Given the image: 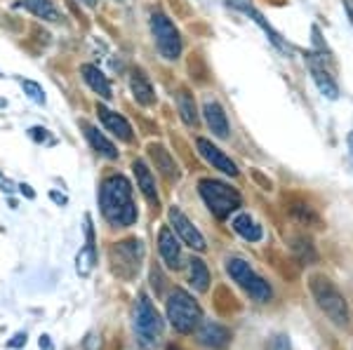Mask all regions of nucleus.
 <instances>
[{
	"instance_id": "18",
	"label": "nucleus",
	"mask_w": 353,
	"mask_h": 350,
	"mask_svg": "<svg viewBox=\"0 0 353 350\" xmlns=\"http://www.w3.org/2000/svg\"><path fill=\"white\" fill-rule=\"evenodd\" d=\"M130 89H132V97L139 106H153L156 104V89L141 69H134L130 76Z\"/></svg>"
},
{
	"instance_id": "7",
	"label": "nucleus",
	"mask_w": 353,
	"mask_h": 350,
	"mask_svg": "<svg viewBox=\"0 0 353 350\" xmlns=\"http://www.w3.org/2000/svg\"><path fill=\"white\" fill-rule=\"evenodd\" d=\"M226 273H229L231 278L236 280L245 292H248L252 301H257V303H269L271 301L273 289L269 287V282H266L264 278H259V275L254 273V268L250 266L245 259H238V256L229 259V261H226Z\"/></svg>"
},
{
	"instance_id": "13",
	"label": "nucleus",
	"mask_w": 353,
	"mask_h": 350,
	"mask_svg": "<svg viewBox=\"0 0 353 350\" xmlns=\"http://www.w3.org/2000/svg\"><path fill=\"white\" fill-rule=\"evenodd\" d=\"M97 113H99V120L104 122V127L109 129L113 137H118L121 141H125V144H130V141L134 139L132 125H130V122L125 120L121 113L106 109V106H101V104H97Z\"/></svg>"
},
{
	"instance_id": "25",
	"label": "nucleus",
	"mask_w": 353,
	"mask_h": 350,
	"mask_svg": "<svg viewBox=\"0 0 353 350\" xmlns=\"http://www.w3.org/2000/svg\"><path fill=\"white\" fill-rule=\"evenodd\" d=\"M191 266H189V278H191V285L196 292H208L210 287V270L205 266L203 259H191Z\"/></svg>"
},
{
	"instance_id": "31",
	"label": "nucleus",
	"mask_w": 353,
	"mask_h": 350,
	"mask_svg": "<svg viewBox=\"0 0 353 350\" xmlns=\"http://www.w3.org/2000/svg\"><path fill=\"white\" fill-rule=\"evenodd\" d=\"M28 134H31L33 141H48V144H54V141L50 139V134H48V129H45V127H31V129H28Z\"/></svg>"
},
{
	"instance_id": "39",
	"label": "nucleus",
	"mask_w": 353,
	"mask_h": 350,
	"mask_svg": "<svg viewBox=\"0 0 353 350\" xmlns=\"http://www.w3.org/2000/svg\"><path fill=\"white\" fill-rule=\"evenodd\" d=\"M83 3H85V5H90V8H94V5H97V0H83Z\"/></svg>"
},
{
	"instance_id": "41",
	"label": "nucleus",
	"mask_w": 353,
	"mask_h": 350,
	"mask_svg": "<svg viewBox=\"0 0 353 350\" xmlns=\"http://www.w3.org/2000/svg\"><path fill=\"white\" fill-rule=\"evenodd\" d=\"M0 78H3V76H0Z\"/></svg>"
},
{
	"instance_id": "30",
	"label": "nucleus",
	"mask_w": 353,
	"mask_h": 350,
	"mask_svg": "<svg viewBox=\"0 0 353 350\" xmlns=\"http://www.w3.org/2000/svg\"><path fill=\"white\" fill-rule=\"evenodd\" d=\"M269 350H292V343H290V338L285 334H276L271 338Z\"/></svg>"
},
{
	"instance_id": "36",
	"label": "nucleus",
	"mask_w": 353,
	"mask_h": 350,
	"mask_svg": "<svg viewBox=\"0 0 353 350\" xmlns=\"http://www.w3.org/2000/svg\"><path fill=\"white\" fill-rule=\"evenodd\" d=\"M19 190H21V193H24V195L28 197V200H33V197H36V193H33V190H31V186H28V184H21V186H19Z\"/></svg>"
},
{
	"instance_id": "22",
	"label": "nucleus",
	"mask_w": 353,
	"mask_h": 350,
	"mask_svg": "<svg viewBox=\"0 0 353 350\" xmlns=\"http://www.w3.org/2000/svg\"><path fill=\"white\" fill-rule=\"evenodd\" d=\"M19 5L24 10H28L33 17H38V19H43V21H50V24L61 21V14H59V10L54 8L52 0H21Z\"/></svg>"
},
{
	"instance_id": "24",
	"label": "nucleus",
	"mask_w": 353,
	"mask_h": 350,
	"mask_svg": "<svg viewBox=\"0 0 353 350\" xmlns=\"http://www.w3.org/2000/svg\"><path fill=\"white\" fill-rule=\"evenodd\" d=\"M176 109H179V116L184 120V125L189 127H198V111H196V99L189 89H179L176 92Z\"/></svg>"
},
{
	"instance_id": "4",
	"label": "nucleus",
	"mask_w": 353,
	"mask_h": 350,
	"mask_svg": "<svg viewBox=\"0 0 353 350\" xmlns=\"http://www.w3.org/2000/svg\"><path fill=\"white\" fill-rule=\"evenodd\" d=\"M198 190H201V197L208 205V210L217 219H229L243 202L236 188H231L224 182H217V179H203L198 184Z\"/></svg>"
},
{
	"instance_id": "19",
	"label": "nucleus",
	"mask_w": 353,
	"mask_h": 350,
	"mask_svg": "<svg viewBox=\"0 0 353 350\" xmlns=\"http://www.w3.org/2000/svg\"><path fill=\"white\" fill-rule=\"evenodd\" d=\"M81 76H83V80L85 85H88L90 89L97 94V97H101L104 101H109L113 94H111V83H109V78L104 76L99 69H97L94 64H83L81 66Z\"/></svg>"
},
{
	"instance_id": "27",
	"label": "nucleus",
	"mask_w": 353,
	"mask_h": 350,
	"mask_svg": "<svg viewBox=\"0 0 353 350\" xmlns=\"http://www.w3.org/2000/svg\"><path fill=\"white\" fill-rule=\"evenodd\" d=\"M21 89H24V94L28 99L33 101V104H45V92H43V87L38 83H33V80H21Z\"/></svg>"
},
{
	"instance_id": "33",
	"label": "nucleus",
	"mask_w": 353,
	"mask_h": 350,
	"mask_svg": "<svg viewBox=\"0 0 353 350\" xmlns=\"http://www.w3.org/2000/svg\"><path fill=\"white\" fill-rule=\"evenodd\" d=\"M24 343H26V334H17L12 341L8 343V346L10 348H19V346H24Z\"/></svg>"
},
{
	"instance_id": "26",
	"label": "nucleus",
	"mask_w": 353,
	"mask_h": 350,
	"mask_svg": "<svg viewBox=\"0 0 353 350\" xmlns=\"http://www.w3.org/2000/svg\"><path fill=\"white\" fill-rule=\"evenodd\" d=\"M94 263H97V250L94 245H85L76 256V270L81 278H90V273L94 270Z\"/></svg>"
},
{
	"instance_id": "3",
	"label": "nucleus",
	"mask_w": 353,
	"mask_h": 350,
	"mask_svg": "<svg viewBox=\"0 0 353 350\" xmlns=\"http://www.w3.org/2000/svg\"><path fill=\"white\" fill-rule=\"evenodd\" d=\"M168 320L179 334H193L203 322V310L189 292L174 289L168 298Z\"/></svg>"
},
{
	"instance_id": "11",
	"label": "nucleus",
	"mask_w": 353,
	"mask_h": 350,
	"mask_svg": "<svg viewBox=\"0 0 353 350\" xmlns=\"http://www.w3.org/2000/svg\"><path fill=\"white\" fill-rule=\"evenodd\" d=\"M226 3L233 5V8H236V10H241V12H245L248 17H252V21H254V24H257V26L261 28V31L266 33V38H269V41H271L273 45H276L278 50H281V52H290L288 43L281 38V33H278L276 28H273V26L269 24V21L264 19V14H261L259 10L254 8L252 3H250V0H226Z\"/></svg>"
},
{
	"instance_id": "6",
	"label": "nucleus",
	"mask_w": 353,
	"mask_h": 350,
	"mask_svg": "<svg viewBox=\"0 0 353 350\" xmlns=\"http://www.w3.org/2000/svg\"><path fill=\"white\" fill-rule=\"evenodd\" d=\"M163 318L161 313L156 310V306L151 303V298L146 294L137 296L134 303V331L137 338L141 341V346L153 348L158 341L163 338Z\"/></svg>"
},
{
	"instance_id": "17",
	"label": "nucleus",
	"mask_w": 353,
	"mask_h": 350,
	"mask_svg": "<svg viewBox=\"0 0 353 350\" xmlns=\"http://www.w3.org/2000/svg\"><path fill=\"white\" fill-rule=\"evenodd\" d=\"M81 127H83L85 139H88V144L92 146L94 153H99L101 157H106V160H118V149L99 132V129L94 125H90L88 120H81Z\"/></svg>"
},
{
	"instance_id": "14",
	"label": "nucleus",
	"mask_w": 353,
	"mask_h": 350,
	"mask_svg": "<svg viewBox=\"0 0 353 350\" xmlns=\"http://www.w3.org/2000/svg\"><path fill=\"white\" fill-rule=\"evenodd\" d=\"M203 118H205V122H208V127L212 129L214 137H219V139L229 137V132H231L229 118H226L224 109L219 106V101L205 99V104H203Z\"/></svg>"
},
{
	"instance_id": "2",
	"label": "nucleus",
	"mask_w": 353,
	"mask_h": 350,
	"mask_svg": "<svg viewBox=\"0 0 353 350\" xmlns=\"http://www.w3.org/2000/svg\"><path fill=\"white\" fill-rule=\"evenodd\" d=\"M309 287H311V294L316 298L318 308L327 315L330 322L337 327H349L351 322L349 303H346L344 294L334 287V282L325 278V275H311Z\"/></svg>"
},
{
	"instance_id": "5",
	"label": "nucleus",
	"mask_w": 353,
	"mask_h": 350,
	"mask_svg": "<svg viewBox=\"0 0 353 350\" xmlns=\"http://www.w3.org/2000/svg\"><path fill=\"white\" fill-rule=\"evenodd\" d=\"M111 256V266L113 273L123 280H134L141 270V263H144L146 256V247L141 240L130 238V240H121L111 247L109 252Z\"/></svg>"
},
{
	"instance_id": "21",
	"label": "nucleus",
	"mask_w": 353,
	"mask_h": 350,
	"mask_svg": "<svg viewBox=\"0 0 353 350\" xmlns=\"http://www.w3.org/2000/svg\"><path fill=\"white\" fill-rule=\"evenodd\" d=\"M149 155H151V160L156 162V169L163 174V177H168V179H179V169H176L174 157L170 155V151L165 149V146H161V144H151V146H149Z\"/></svg>"
},
{
	"instance_id": "8",
	"label": "nucleus",
	"mask_w": 353,
	"mask_h": 350,
	"mask_svg": "<svg viewBox=\"0 0 353 350\" xmlns=\"http://www.w3.org/2000/svg\"><path fill=\"white\" fill-rule=\"evenodd\" d=\"M151 33L156 41L158 52L165 61H176L181 56V33L179 28L172 24L170 17L163 12H151Z\"/></svg>"
},
{
	"instance_id": "23",
	"label": "nucleus",
	"mask_w": 353,
	"mask_h": 350,
	"mask_svg": "<svg viewBox=\"0 0 353 350\" xmlns=\"http://www.w3.org/2000/svg\"><path fill=\"white\" fill-rule=\"evenodd\" d=\"M233 230H236L241 238H245L248 242H259L264 238V230H261V226L254 221L250 214H238L236 219H233Z\"/></svg>"
},
{
	"instance_id": "40",
	"label": "nucleus",
	"mask_w": 353,
	"mask_h": 350,
	"mask_svg": "<svg viewBox=\"0 0 353 350\" xmlns=\"http://www.w3.org/2000/svg\"><path fill=\"white\" fill-rule=\"evenodd\" d=\"M0 106H5V101H3V99H0Z\"/></svg>"
},
{
	"instance_id": "32",
	"label": "nucleus",
	"mask_w": 353,
	"mask_h": 350,
	"mask_svg": "<svg viewBox=\"0 0 353 350\" xmlns=\"http://www.w3.org/2000/svg\"><path fill=\"white\" fill-rule=\"evenodd\" d=\"M0 190H5V193H12L14 190V184L8 177H3V174H0Z\"/></svg>"
},
{
	"instance_id": "16",
	"label": "nucleus",
	"mask_w": 353,
	"mask_h": 350,
	"mask_svg": "<svg viewBox=\"0 0 353 350\" xmlns=\"http://www.w3.org/2000/svg\"><path fill=\"white\" fill-rule=\"evenodd\" d=\"M132 172L137 177V186H139L141 195L149 200V205H153V207L161 205V197H158V190H156V179H153L149 165H146L144 160H134L132 162Z\"/></svg>"
},
{
	"instance_id": "38",
	"label": "nucleus",
	"mask_w": 353,
	"mask_h": 350,
	"mask_svg": "<svg viewBox=\"0 0 353 350\" xmlns=\"http://www.w3.org/2000/svg\"><path fill=\"white\" fill-rule=\"evenodd\" d=\"M349 151H351V155H353V132L349 134Z\"/></svg>"
},
{
	"instance_id": "29",
	"label": "nucleus",
	"mask_w": 353,
	"mask_h": 350,
	"mask_svg": "<svg viewBox=\"0 0 353 350\" xmlns=\"http://www.w3.org/2000/svg\"><path fill=\"white\" fill-rule=\"evenodd\" d=\"M292 212H294V217H299L304 223H318V217L311 212V207H309V205H294V207H292Z\"/></svg>"
},
{
	"instance_id": "37",
	"label": "nucleus",
	"mask_w": 353,
	"mask_h": 350,
	"mask_svg": "<svg viewBox=\"0 0 353 350\" xmlns=\"http://www.w3.org/2000/svg\"><path fill=\"white\" fill-rule=\"evenodd\" d=\"M344 8H346V12H349L351 21H353V3H351V0H344Z\"/></svg>"
},
{
	"instance_id": "12",
	"label": "nucleus",
	"mask_w": 353,
	"mask_h": 350,
	"mask_svg": "<svg viewBox=\"0 0 353 350\" xmlns=\"http://www.w3.org/2000/svg\"><path fill=\"white\" fill-rule=\"evenodd\" d=\"M158 252H161L163 261L168 268L179 270L181 268V245L179 238L174 235V230L170 226H163L158 233Z\"/></svg>"
},
{
	"instance_id": "20",
	"label": "nucleus",
	"mask_w": 353,
	"mask_h": 350,
	"mask_svg": "<svg viewBox=\"0 0 353 350\" xmlns=\"http://www.w3.org/2000/svg\"><path fill=\"white\" fill-rule=\"evenodd\" d=\"M306 61H309V69H311V76H313V80H316L318 85V89H321V94L323 97H327V99H337L339 97V87H337V83L332 80V76L323 69L321 64L316 61V56L309 54L306 56Z\"/></svg>"
},
{
	"instance_id": "35",
	"label": "nucleus",
	"mask_w": 353,
	"mask_h": 350,
	"mask_svg": "<svg viewBox=\"0 0 353 350\" xmlns=\"http://www.w3.org/2000/svg\"><path fill=\"white\" fill-rule=\"evenodd\" d=\"M50 197H52V200L57 202V205H61V207H64L66 205V195H59V193H57V190H52V193H50Z\"/></svg>"
},
{
	"instance_id": "28",
	"label": "nucleus",
	"mask_w": 353,
	"mask_h": 350,
	"mask_svg": "<svg viewBox=\"0 0 353 350\" xmlns=\"http://www.w3.org/2000/svg\"><path fill=\"white\" fill-rule=\"evenodd\" d=\"M294 250H297L301 254V261L304 263H309V261H316V252H313V247H311V242L309 240H297V245H294Z\"/></svg>"
},
{
	"instance_id": "9",
	"label": "nucleus",
	"mask_w": 353,
	"mask_h": 350,
	"mask_svg": "<svg viewBox=\"0 0 353 350\" xmlns=\"http://www.w3.org/2000/svg\"><path fill=\"white\" fill-rule=\"evenodd\" d=\"M168 217H170V226H172L174 235H179L184 245H189L191 250H196V252H203L205 250L203 233L189 221V217H186V214L181 212L179 207H170Z\"/></svg>"
},
{
	"instance_id": "1",
	"label": "nucleus",
	"mask_w": 353,
	"mask_h": 350,
	"mask_svg": "<svg viewBox=\"0 0 353 350\" xmlns=\"http://www.w3.org/2000/svg\"><path fill=\"white\" fill-rule=\"evenodd\" d=\"M99 207L104 219L116 228H128L137 223V205L132 200V184L123 174H111L101 182Z\"/></svg>"
},
{
	"instance_id": "34",
	"label": "nucleus",
	"mask_w": 353,
	"mask_h": 350,
	"mask_svg": "<svg viewBox=\"0 0 353 350\" xmlns=\"http://www.w3.org/2000/svg\"><path fill=\"white\" fill-rule=\"evenodd\" d=\"M38 343H41V350H54L52 341H50V336H48V334H43V336H41V341H38Z\"/></svg>"
},
{
	"instance_id": "10",
	"label": "nucleus",
	"mask_w": 353,
	"mask_h": 350,
	"mask_svg": "<svg viewBox=\"0 0 353 350\" xmlns=\"http://www.w3.org/2000/svg\"><path fill=\"white\" fill-rule=\"evenodd\" d=\"M196 149H198V153H201L203 160L210 162L214 169L229 174V177H238V165L224 153V151L219 149V146H214L210 139H203V137L196 139Z\"/></svg>"
},
{
	"instance_id": "15",
	"label": "nucleus",
	"mask_w": 353,
	"mask_h": 350,
	"mask_svg": "<svg viewBox=\"0 0 353 350\" xmlns=\"http://www.w3.org/2000/svg\"><path fill=\"white\" fill-rule=\"evenodd\" d=\"M201 329H198V341L203 343V346L212 348V350H221L226 348L231 343V331L226 329L224 325L219 322H203L198 325Z\"/></svg>"
}]
</instances>
